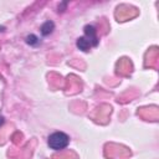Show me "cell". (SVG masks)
<instances>
[{
    "label": "cell",
    "mask_w": 159,
    "mask_h": 159,
    "mask_svg": "<svg viewBox=\"0 0 159 159\" xmlns=\"http://www.w3.org/2000/svg\"><path fill=\"white\" fill-rule=\"evenodd\" d=\"M84 35L77 39V47L84 52L89 51L91 47H96L99 42L97 32H96V27L93 25H86L84 26Z\"/></svg>",
    "instance_id": "cell-1"
},
{
    "label": "cell",
    "mask_w": 159,
    "mask_h": 159,
    "mask_svg": "<svg viewBox=\"0 0 159 159\" xmlns=\"http://www.w3.org/2000/svg\"><path fill=\"white\" fill-rule=\"evenodd\" d=\"M68 143H70V137L63 132H55L47 139L48 147L51 149H53V150L65 149L68 145Z\"/></svg>",
    "instance_id": "cell-2"
},
{
    "label": "cell",
    "mask_w": 159,
    "mask_h": 159,
    "mask_svg": "<svg viewBox=\"0 0 159 159\" xmlns=\"http://www.w3.org/2000/svg\"><path fill=\"white\" fill-rule=\"evenodd\" d=\"M53 29H55V24H53L52 21L47 20V21H45V22L41 25L40 31H41V35H42V36H47V35H50V34L53 31Z\"/></svg>",
    "instance_id": "cell-3"
},
{
    "label": "cell",
    "mask_w": 159,
    "mask_h": 159,
    "mask_svg": "<svg viewBox=\"0 0 159 159\" xmlns=\"http://www.w3.org/2000/svg\"><path fill=\"white\" fill-rule=\"evenodd\" d=\"M26 42H27L29 45H31V46H36V45L40 43V40H39V37L35 36V35H29V36L26 37Z\"/></svg>",
    "instance_id": "cell-4"
},
{
    "label": "cell",
    "mask_w": 159,
    "mask_h": 159,
    "mask_svg": "<svg viewBox=\"0 0 159 159\" xmlns=\"http://www.w3.org/2000/svg\"><path fill=\"white\" fill-rule=\"evenodd\" d=\"M2 123H4V117L0 116V125H2Z\"/></svg>",
    "instance_id": "cell-5"
}]
</instances>
